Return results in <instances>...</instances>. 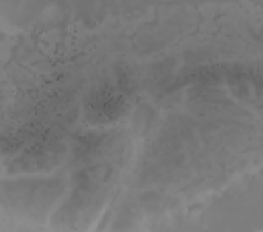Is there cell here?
<instances>
[{"mask_svg": "<svg viewBox=\"0 0 263 232\" xmlns=\"http://www.w3.org/2000/svg\"><path fill=\"white\" fill-rule=\"evenodd\" d=\"M52 181L48 179H33L32 180L12 182L10 186H4V195H12L10 202H12L16 208L34 214V208L43 211L48 208V197L50 196L48 190L51 189Z\"/></svg>", "mask_w": 263, "mask_h": 232, "instance_id": "obj_1", "label": "cell"}]
</instances>
